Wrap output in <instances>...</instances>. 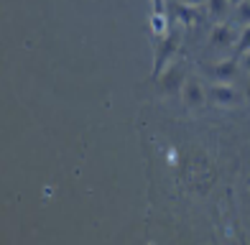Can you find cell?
I'll return each mask as SVG.
<instances>
[{"mask_svg":"<svg viewBox=\"0 0 250 245\" xmlns=\"http://www.w3.org/2000/svg\"><path fill=\"white\" fill-rule=\"evenodd\" d=\"M179 41H181V31L179 28H168L164 36H158V43H156V51H153V77H158L168 64H171V57L179 49Z\"/></svg>","mask_w":250,"mask_h":245,"instance_id":"6da1fadb","label":"cell"},{"mask_svg":"<svg viewBox=\"0 0 250 245\" xmlns=\"http://www.w3.org/2000/svg\"><path fill=\"white\" fill-rule=\"evenodd\" d=\"M207 100L212 105H217V107H232L237 105L243 100V95L235 90L232 84H227V82H214L207 87Z\"/></svg>","mask_w":250,"mask_h":245,"instance_id":"7a4b0ae2","label":"cell"},{"mask_svg":"<svg viewBox=\"0 0 250 245\" xmlns=\"http://www.w3.org/2000/svg\"><path fill=\"white\" fill-rule=\"evenodd\" d=\"M158 87H161V92H181V87L187 82V69L184 64H168L166 69L156 77Z\"/></svg>","mask_w":250,"mask_h":245,"instance_id":"3957f363","label":"cell"},{"mask_svg":"<svg viewBox=\"0 0 250 245\" xmlns=\"http://www.w3.org/2000/svg\"><path fill=\"white\" fill-rule=\"evenodd\" d=\"M181 95H184V105L187 107H204V102H207V90L202 87L199 80H187L184 87H181Z\"/></svg>","mask_w":250,"mask_h":245,"instance_id":"277c9868","label":"cell"},{"mask_svg":"<svg viewBox=\"0 0 250 245\" xmlns=\"http://www.w3.org/2000/svg\"><path fill=\"white\" fill-rule=\"evenodd\" d=\"M237 69H240V59H222V61H217V64H212V66H207V74L212 77L214 82H230L232 77L237 74Z\"/></svg>","mask_w":250,"mask_h":245,"instance_id":"5b68a950","label":"cell"},{"mask_svg":"<svg viewBox=\"0 0 250 245\" xmlns=\"http://www.w3.org/2000/svg\"><path fill=\"white\" fill-rule=\"evenodd\" d=\"M209 43H212V46H217V49H227V46H232V43H237V36H235L232 26L214 23L212 33H209Z\"/></svg>","mask_w":250,"mask_h":245,"instance_id":"8992f818","label":"cell"},{"mask_svg":"<svg viewBox=\"0 0 250 245\" xmlns=\"http://www.w3.org/2000/svg\"><path fill=\"white\" fill-rule=\"evenodd\" d=\"M230 0H207V8H209V16L212 18H222L227 10H230Z\"/></svg>","mask_w":250,"mask_h":245,"instance_id":"52a82bcc","label":"cell"},{"mask_svg":"<svg viewBox=\"0 0 250 245\" xmlns=\"http://www.w3.org/2000/svg\"><path fill=\"white\" fill-rule=\"evenodd\" d=\"M245 51H250V23L243 28L240 36H237V43H235V57H243Z\"/></svg>","mask_w":250,"mask_h":245,"instance_id":"ba28073f","label":"cell"},{"mask_svg":"<svg viewBox=\"0 0 250 245\" xmlns=\"http://www.w3.org/2000/svg\"><path fill=\"white\" fill-rule=\"evenodd\" d=\"M235 18H237V23H243V26L250 23V0H240V3L235 5Z\"/></svg>","mask_w":250,"mask_h":245,"instance_id":"9c48e42d","label":"cell"},{"mask_svg":"<svg viewBox=\"0 0 250 245\" xmlns=\"http://www.w3.org/2000/svg\"><path fill=\"white\" fill-rule=\"evenodd\" d=\"M151 26H153V33H156V36H164V33L168 31L166 16H164V13H156V10H153V16H151Z\"/></svg>","mask_w":250,"mask_h":245,"instance_id":"30bf717a","label":"cell"},{"mask_svg":"<svg viewBox=\"0 0 250 245\" xmlns=\"http://www.w3.org/2000/svg\"><path fill=\"white\" fill-rule=\"evenodd\" d=\"M237 59H240V66H243V69L250 72V51H245L243 57H237Z\"/></svg>","mask_w":250,"mask_h":245,"instance_id":"8fae6325","label":"cell"},{"mask_svg":"<svg viewBox=\"0 0 250 245\" xmlns=\"http://www.w3.org/2000/svg\"><path fill=\"white\" fill-rule=\"evenodd\" d=\"M243 100H248V102H250V80L243 84Z\"/></svg>","mask_w":250,"mask_h":245,"instance_id":"7c38bea8","label":"cell"},{"mask_svg":"<svg viewBox=\"0 0 250 245\" xmlns=\"http://www.w3.org/2000/svg\"><path fill=\"white\" fill-rule=\"evenodd\" d=\"M181 3H187V5L194 8V5H207V0H181Z\"/></svg>","mask_w":250,"mask_h":245,"instance_id":"4fadbf2b","label":"cell"},{"mask_svg":"<svg viewBox=\"0 0 250 245\" xmlns=\"http://www.w3.org/2000/svg\"><path fill=\"white\" fill-rule=\"evenodd\" d=\"M153 10L156 13H164V0H153Z\"/></svg>","mask_w":250,"mask_h":245,"instance_id":"5bb4252c","label":"cell"},{"mask_svg":"<svg viewBox=\"0 0 250 245\" xmlns=\"http://www.w3.org/2000/svg\"><path fill=\"white\" fill-rule=\"evenodd\" d=\"M230 3H232V5H237V3H240V0H230Z\"/></svg>","mask_w":250,"mask_h":245,"instance_id":"9a60e30c","label":"cell"}]
</instances>
